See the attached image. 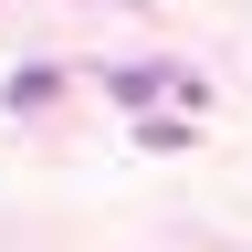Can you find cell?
Listing matches in <instances>:
<instances>
[]
</instances>
